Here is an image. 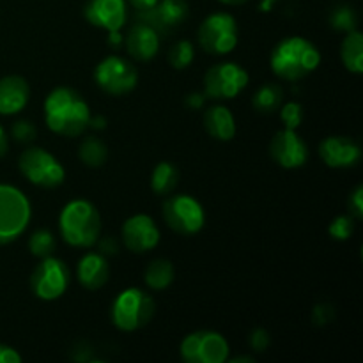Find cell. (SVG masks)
<instances>
[{"mask_svg": "<svg viewBox=\"0 0 363 363\" xmlns=\"http://www.w3.org/2000/svg\"><path fill=\"white\" fill-rule=\"evenodd\" d=\"M45 123L52 133L74 138L85 133L91 123V108L84 96L73 87L60 85L48 92L43 103Z\"/></svg>", "mask_w": 363, "mask_h": 363, "instance_id": "obj_1", "label": "cell"}, {"mask_svg": "<svg viewBox=\"0 0 363 363\" xmlns=\"http://www.w3.org/2000/svg\"><path fill=\"white\" fill-rule=\"evenodd\" d=\"M321 64L318 46L301 35H289L277 43L269 55L273 74L280 80L298 82L314 73Z\"/></svg>", "mask_w": 363, "mask_h": 363, "instance_id": "obj_2", "label": "cell"}, {"mask_svg": "<svg viewBox=\"0 0 363 363\" xmlns=\"http://www.w3.org/2000/svg\"><path fill=\"white\" fill-rule=\"evenodd\" d=\"M59 234L69 247H94L101 236V215L87 199H73L59 213Z\"/></svg>", "mask_w": 363, "mask_h": 363, "instance_id": "obj_3", "label": "cell"}, {"mask_svg": "<svg viewBox=\"0 0 363 363\" xmlns=\"http://www.w3.org/2000/svg\"><path fill=\"white\" fill-rule=\"evenodd\" d=\"M155 300L138 287L121 291L112 303V323L121 332H137L151 323L155 315Z\"/></svg>", "mask_w": 363, "mask_h": 363, "instance_id": "obj_4", "label": "cell"}, {"mask_svg": "<svg viewBox=\"0 0 363 363\" xmlns=\"http://www.w3.org/2000/svg\"><path fill=\"white\" fill-rule=\"evenodd\" d=\"M32 220V204L27 195L13 184L0 183V245L16 241Z\"/></svg>", "mask_w": 363, "mask_h": 363, "instance_id": "obj_5", "label": "cell"}, {"mask_svg": "<svg viewBox=\"0 0 363 363\" xmlns=\"http://www.w3.org/2000/svg\"><path fill=\"white\" fill-rule=\"evenodd\" d=\"M18 169L28 183L39 188H46V190L59 188L66 179V169L59 162V158L38 145L21 152L18 158Z\"/></svg>", "mask_w": 363, "mask_h": 363, "instance_id": "obj_6", "label": "cell"}, {"mask_svg": "<svg viewBox=\"0 0 363 363\" xmlns=\"http://www.w3.org/2000/svg\"><path fill=\"white\" fill-rule=\"evenodd\" d=\"M199 45L211 55H229L240 41L238 20L227 11H216L202 20L197 32Z\"/></svg>", "mask_w": 363, "mask_h": 363, "instance_id": "obj_7", "label": "cell"}, {"mask_svg": "<svg viewBox=\"0 0 363 363\" xmlns=\"http://www.w3.org/2000/svg\"><path fill=\"white\" fill-rule=\"evenodd\" d=\"M167 227L181 236H195L204 229L206 211L201 202L186 194L167 195L162 206Z\"/></svg>", "mask_w": 363, "mask_h": 363, "instance_id": "obj_8", "label": "cell"}, {"mask_svg": "<svg viewBox=\"0 0 363 363\" xmlns=\"http://www.w3.org/2000/svg\"><path fill=\"white\" fill-rule=\"evenodd\" d=\"M94 80L103 92L110 96H126L137 87L138 69L123 55H106L94 69Z\"/></svg>", "mask_w": 363, "mask_h": 363, "instance_id": "obj_9", "label": "cell"}, {"mask_svg": "<svg viewBox=\"0 0 363 363\" xmlns=\"http://www.w3.org/2000/svg\"><path fill=\"white\" fill-rule=\"evenodd\" d=\"M250 77L247 69L238 62H218L209 67L204 74V94L208 99H233L247 89Z\"/></svg>", "mask_w": 363, "mask_h": 363, "instance_id": "obj_10", "label": "cell"}, {"mask_svg": "<svg viewBox=\"0 0 363 363\" xmlns=\"http://www.w3.org/2000/svg\"><path fill=\"white\" fill-rule=\"evenodd\" d=\"M179 353L186 363H225L230 357V347L222 333L199 330L184 337Z\"/></svg>", "mask_w": 363, "mask_h": 363, "instance_id": "obj_11", "label": "cell"}, {"mask_svg": "<svg viewBox=\"0 0 363 363\" xmlns=\"http://www.w3.org/2000/svg\"><path fill=\"white\" fill-rule=\"evenodd\" d=\"M71 282V272L62 259L55 255L41 259L30 275V289L35 298L43 301L59 300L67 291Z\"/></svg>", "mask_w": 363, "mask_h": 363, "instance_id": "obj_12", "label": "cell"}, {"mask_svg": "<svg viewBox=\"0 0 363 363\" xmlns=\"http://www.w3.org/2000/svg\"><path fill=\"white\" fill-rule=\"evenodd\" d=\"M121 240L131 254H145L160 245L162 233L155 218L145 213H137L123 223Z\"/></svg>", "mask_w": 363, "mask_h": 363, "instance_id": "obj_13", "label": "cell"}, {"mask_svg": "<svg viewBox=\"0 0 363 363\" xmlns=\"http://www.w3.org/2000/svg\"><path fill=\"white\" fill-rule=\"evenodd\" d=\"M269 156L282 169H300L308 160V145L296 130L277 131L269 142Z\"/></svg>", "mask_w": 363, "mask_h": 363, "instance_id": "obj_14", "label": "cell"}, {"mask_svg": "<svg viewBox=\"0 0 363 363\" xmlns=\"http://www.w3.org/2000/svg\"><path fill=\"white\" fill-rule=\"evenodd\" d=\"M319 156L330 169H351L362 160V149L357 140L346 135H330L318 147Z\"/></svg>", "mask_w": 363, "mask_h": 363, "instance_id": "obj_15", "label": "cell"}, {"mask_svg": "<svg viewBox=\"0 0 363 363\" xmlns=\"http://www.w3.org/2000/svg\"><path fill=\"white\" fill-rule=\"evenodd\" d=\"M84 16L92 27L101 30H121L128 21L126 0H89L85 4Z\"/></svg>", "mask_w": 363, "mask_h": 363, "instance_id": "obj_16", "label": "cell"}, {"mask_svg": "<svg viewBox=\"0 0 363 363\" xmlns=\"http://www.w3.org/2000/svg\"><path fill=\"white\" fill-rule=\"evenodd\" d=\"M124 46H126L128 55L137 62H149L155 59L160 52V32L147 21H138L124 38Z\"/></svg>", "mask_w": 363, "mask_h": 363, "instance_id": "obj_17", "label": "cell"}, {"mask_svg": "<svg viewBox=\"0 0 363 363\" xmlns=\"http://www.w3.org/2000/svg\"><path fill=\"white\" fill-rule=\"evenodd\" d=\"M190 14L186 0H160L152 9L140 13V18L158 32H170L183 25Z\"/></svg>", "mask_w": 363, "mask_h": 363, "instance_id": "obj_18", "label": "cell"}, {"mask_svg": "<svg viewBox=\"0 0 363 363\" xmlns=\"http://www.w3.org/2000/svg\"><path fill=\"white\" fill-rule=\"evenodd\" d=\"M110 264L108 257L101 252H85L77 264V280L87 291H98L108 282Z\"/></svg>", "mask_w": 363, "mask_h": 363, "instance_id": "obj_19", "label": "cell"}, {"mask_svg": "<svg viewBox=\"0 0 363 363\" xmlns=\"http://www.w3.org/2000/svg\"><path fill=\"white\" fill-rule=\"evenodd\" d=\"M30 99V85L23 77L7 74L0 78V116H16Z\"/></svg>", "mask_w": 363, "mask_h": 363, "instance_id": "obj_20", "label": "cell"}, {"mask_svg": "<svg viewBox=\"0 0 363 363\" xmlns=\"http://www.w3.org/2000/svg\"><path fill=\"white\" fill-rule=\"evenodd\" d=\"M202 123L209 137L218 142H229L236 135V119L225 105L208 106L202 113Z\"/></svg>", "mask_w": 363, "mask_h": 363, "instance_id": "obj_21", "label": "cell"}, {"mask_svg": "<svg viewBox=\"0 0 363 363\" xmlns=\"http://www.w3.org/2000/svg\"><path fill=\"white\" fill-rule=\"evenodd\" d=\"M340 59L350 73H363V35L360 30H350L340 43Z\"/></svg>", "mask_w": 363, "mask_h": 363, "instance_id": "obj_22", "label": "cell"}, {"mask_svg": "<svg viewBox=\"0 0 363 363\" xmlns=\"http://www.w3.org/2000/svg\"><path fill=\"white\" fill-rule=\"evenodd\" d=\"M176 269L169 259H155L144 272V282L151 291H165L172 286Z\"/></svg>", "mask_w": 363, "mask_h": 363, "instance_id": "obj_23", "label": "cell"}, {"mask_svg": "<svg viewBox=\"0 0 363 363\" xmlns=\"http://www.w3.org/2000/svg\"><path fill=\"white\" fill-rule=\"evenodd\" d=\"M181 172L172 162H160L158 165H155L151 172V188L156 195H167L174 194V190L179 184Z\"/></svg>", "mask_w": 363, "mask_h": 363, "instance_id": "obj_24", "label": "cell"}, {"mask_svg": "<svg viewBox=\"0 0 363 363\" xmlns=\"http://www.w3.org/2000/svg\"><path fill=\"white\" fill-rule=\"evenodd\" d=\"M78 158L89 169H99L108 160V147L96 135H87L78 145Z\"/></svg>", "mask_w": 363, "mask_h": 363, "instance_id": "obj_25", "label": "cell"}, {"mask_svg": "<svg viewBox=\"0 0 363 363\" xmlns=\"http://www.w3.org/2000/svg\"><path fill=\"white\" fill-rule=\"evenodd\" d=\"M284 103V91L279 84H264L252 96V105L259 113H275L279 112Z\"/></svg>", "mask_w": 363, "mask_h": 363, "instance_id": "obj_26", "label": "cell"}, {"mask_svg": "<svg viewBox=\"0 0 363 363\" xmlns=\"http://www.w3.org/2000/svg\"><path fill=\"white\" fill-rule=\"evenodd\" d=\"M57 248L55 234L48 229H38L28 238V250L34 257L45 259L48 255H53Z\"/></svg>", "mask_w": 363, "mask_h": 363, "instance_id": "obj_27", "label": "cell"}, {"mask_svg": "<svg viewBox=\"0 0 363 363\" xmlns=\"http://www.w3.org/2000/svg\"><path fill=\"white\" fill-rule=\"evenodd\" d=\"M195 59V46L188 39L174 43V46L169 52V62L174 69H186Z\"/></svg>", "mask_w": 363, "mask_h": 363, "instance_id": "obj_28", "label": "cell"}, {"mask_svg": "<svg viewBox=\"0 0 363 363\" xmlns=\"http://www.w3.org/2000/svg\"><path fill=\"white\" fill-rule=\"evenodd\" d=\"M358 25L357 11L351 6H337L333 7L332 14H330V27L333 30L339 32H350L354 30Z\"/></svg>", "mask_w": 363, "mask_h": 363, "instance_id": "obj_29", "label": "cell"}, {"mask_svg": "<svg viewBox=\"0 0 363 363\" xmlns=\"http://www.w3.org/2000/svg\"><path fill=\"white\" fill-rule=\"evenodd\" d=\"M305 110L303 105L298 101H289L280 106V119H282L284 128L287 130H298L301 126V121H303Z\"/></svg>", "mask_w": 363, "mask_h": 363, "instance_id": "obj_30", "label": "cell"}, {"mask_svg": "<svg viewBox=\"0 0 363 363\" xmlns=\"http://www.w3.org/2000/svg\"><path fill=\"white\" fill-rule=\"evenodd\" d=\"M330 236L335 241H346L353 236L354 233V216L353 215H340L332 220L328 227Z\"/></svg>", "mask_w": 363, "mask_h": 363, "instance_id": "obj_31", "label": "cell"}, {"mask_svg": "<svg viewBox=\"0 0 363 363\" xmlns=\"http://www.w3.org/2000/svg\"><path fill=\"white\" fill-rule=\"evenodd\" d=\"M11 135H13V138L16 142L28 144V142L34 140L35 135H38V128L34 126V123H32V121L20 119V121H16L13 126H11Z\"/></svg>", "mask_w": 363, "mask_h": 363, "instance_id": "obj_32", "label": "cell"}, {"mask_svg": "<svg viewBox=\"0 0 363 363\" xmlns=\"http://www.w3.org/2000/svg\"><path fill=\"white\" fill-rule=\"evenodd\" d=\"M248 344H250V347L255 353H262L272 344V337H269V333L264 328H255L248 335Z\"/></svg>", "mask_w": 363, "mask_h": 363, "instance_id": "obj_33", "label": "cell"}, {"mask_svg": "<svg viewBox=\"0 0 363 363\" xmlns=\"http://www.w3.org/2000/svg\"><path fill=\"white\" fill-rule=\"evenodd\" d=\"M350 209L354 218L363 216V186H357L350 195Z\"/></svg>", "mask_w": 363, "mask_h": 363, "instance_id": "obj_34", "label": "cell"}, {"mask_svg": "<svg viewBox=\"0 0 363 363\" xmlns=\"http://www.w3.org/2000/svg\"><path fill=\"white\" fill-rule=\"evenodd\" d=\"M98 243V252H101L105 257H112V255H116L117 252H119V241L116 240L113 236H106L103 238V240H98L96 241Z\"/></svg>", "mask_w": 363, "mask_h": 363, "instance_id": "obj_35", "label": "cell"}, {"mask_svg": "<svg viewBox=\"0 0 363 363\" xmlns=\"http://www.w3.org/2000/svg\"><path fill=\"white\" fill-rule=\"evenodd\" d=\"M21 354L14 347L0 342V363H20Z\"/></svg>", "mask_w": 363, "mask_h": 363, "instance_id": "obj_36", "label": "cell"}, {"mask_svg": "<svg viewBox=\"0 0 363 363\" xmlns=\"http://www.w3.org/2000/svg\"><path fill=\"white\" fill-rule=\"evenodd\" d=\"M333 319V311L330 305H318L314 311V321L318 325H325V323H330Z\"/></svg>", "mask_w": 363, "mask_h": 363, "instance_id": "obj_37", "label": "cell"}, {"mask_svg": "<svg viewBox=\"0 0 363 363\" xmlns=\"http://www.w3.org/2000/svg\"><path fill=\"white\" fill-rule=\"evenodd\" d=\"M206 99L208 98H206L204 92H191V94H188V98H186L188 108H194V110L202 108L206 103Z\"/></svg>", "mask_w": 363, "mask_h": 363, "instance_id": "obj_38", "label": "cell"}, {"mask_svg": "<svg viewBox=\"0 0 363 363\" xmlns=\"http://www.w3.org/2000/svg\"><path fill=\"white\" fill-rule=\"evenodd\" d=\"M126 2L130 4V6H133L138 13H145V11L152 9L160 0H126Z\"/></svg>", "mask_w": 363, "mask_h": 363, "instance_id": "obj_39", "label": "cell"}, {"mask_svg": "<svg viewBox=\"0 0 363 363\" xmlns=\"http://www.w3.org/2000/svg\"><path fill=\"white\" fill-rule=\"evenodd\" d=\"M123 45H124V38H123V34H121V30L108 32V46H110V48L117 50V48H121Z\"/></svg>", "mask_w": 363, "mask_h": 363, "instance_id": "obj_40", "label": "cell"}, {"mask_svg": "<svg viewBox=\"0 0 363 363\" xmlns=\"http://www.w3.org/2000/svg\"><path fill=\"white\" fill-rule=\"evenodd\" d=\"M7 149H9V137H7L6 128L0 124V158H4V156H6Z\"/></svg>", "mask_w": 363, "mask_h": 363, "instance_id": "obj_41", "label": "cell"}, {"mask_svg": "<svg viewBox=\"0 0 363 363\" xmlns=\"http://www.w3.org/2000/svg\"><path fill=\"white\" fill-rule=\"evenodd\" d=\"M106 126V121L105 117L101 116H94L91 117V123H89V128H94V130H103Z\"/></svg>", "mask_w": 363, "mask_h": 363, "instance_id": "obj_42", "label": "cell"}, {"mask_svg": "<svg viewBox=\"0 0 363 363\" xmlns=\"http://www.w3.org/2000/svg\"><path fill=\"white\" fill-rule=\"evenodd\" d=\"M277 0H261V6H259V9L261 11H272L273 6H275Z\"/></svg>", "mask_w": 363, "mask_h": 363, "instance_id": "obj_43", "label": "cell"}, {"mask_svg": "<svg viewBox=\"0 0 363 363\" xmlns=\"http://www.w3.org/2000/svg\"><path fill=\"white\" fill-rule=\"evenodd\" d=\"M218 2L223 4V6L234 7V6H243V4H247L248 0H218Z\"/></svg>", "mask_w": 363, "mask_h": 363, "instance_id": "obj_44", "label": "cell"}, {"mask_svg": "<svg viewBox=\"0 0 363 363\" xmlns=\"http://www.w3.org/2000/svg\"><path fill=\"white\" fill-rule=\"evenodd\" d=\"M227 362H230V363H240V362L252 363V362H254V357H236V358H229Z\"/></svg>", "mask_w": 363, "mask_h": 363, "instance_id": "obj_45", "label": "cell"}]
</instances>
